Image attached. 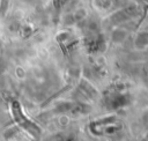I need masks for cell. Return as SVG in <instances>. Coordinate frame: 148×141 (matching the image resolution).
<instances>
[{"label":"cell","mask_w":148,"mask_h":141,"mask_svg":"<svg viewBox=\"0 0 148 141\" xmlns=\"http://www.w3.org/2000/svg\"><path fill=\"white\" fill-rule=\"evenodd\" d=\"M21 31H22V36L23 37H29L31 34H32V29L29 27V25H23L20 28Z\"/></svg>","instance_id":"2"},{"label":"cell","mask_w":148,"mask_h":141,"mask_svg":"<svg viewBox=\"0 0 148 141\" xmlns=\"http://www.w3.org/2000/svg\"><path fill=\"white\" fill-rule=\"evenodd\" d=\"M20 28H21V25L16 21H14V22H12L9 24V30L10 31H17V30H20Z\"/></svg>","instance_id":"3"},{"label":"cell","mask_w":148,"mask_h":141,"mask_svg":"<svg viewBox=\"0 0 148 141\" xmlns=\"http://www.w3.org/2000/svg\"><path fill=\"white\" fill-rule=\"evenodd\" d=\"M9 0H0V17H3L8 10Z\"/></svg>","instance_id":"1"}]
</instances>
